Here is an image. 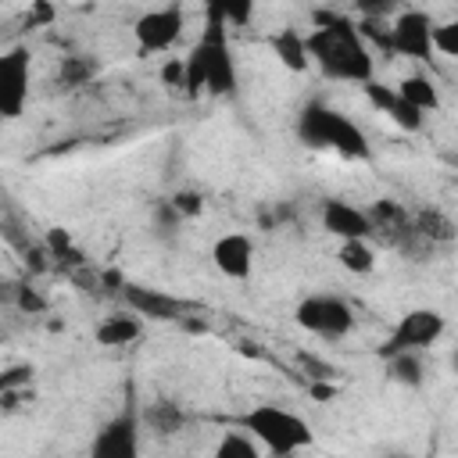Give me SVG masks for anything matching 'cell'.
Returning a JSON list of instances; mask_svg holds the SVG:
<instances>
[{"mask_svg": "<svg viewBox=\"0 0 458 458\" xmlns=\"http://www.w3.org/2000/svg\"><path fill=\"white\" fill-rule=\"evenodd\" d=\"M122 301L125 308L143 318V322H182L186 315H193L197 308L175 293H165L157 286H143V283H125L122 290Z\"/></svg>", "mask_w": 458, "mask_h": 458, "instance_id": "11", "label": "cell"}, {"mask_svg": "<svg viewBox=\"0 0 458 458\" xmlns=\"http://www.w3.org/2000/svg\"><path fill=\"white\" fill-rule=\"evenodd\" d=\"M433 29H437V21H433L422 7L397 11L394 21H390L394 54H397V57H408V61H429V57L437 54V50H433Z\"/></svg>", "mask_w": 458, "mask_h": 458, "instance_id": "10", "label": "cell"}, {"mask_svg": "<svg viewBox=\"0 0 458 458\" xmlns=\"http://www.w3.org/2000/svg\"><path fill=\"white\" fill-rule=\"evenodd\" d=\"M268 47H272V54L279 57V64H283L286 72H308V68H311L308 36H304L301 29H293V25L276 29V32L268 36Z\"/></svg>", "mask_w": 458, "mask_h": 458, "instance_id": "17", "label": "cell"}, {"mask_svg": "<svg viewBox=\"0 0 458 458\" xmlns=\"http://www.w3.org/2000/svg\"><path fill=\"white\" fill-rule=\"evenodd\" d=\"M186 29V11L179 4H165V7H154V11H143L132 25V36H136V50L140 54H161V50H172L179 43Z\"/></svg>", "mask_w": 458, "mask_h": 458, "instance_id": "9", "label": "cell"}, {"mask_svg": "<svg viewBox=\"0 0 458 458\" xmlns=\"http://www.w3.org/2000/svg\"><path fill=\"white\" fill-rule=\"evenodd\" d=\"M14 304H18V311H25V315H39V311H47V301H43L32 286H14Z\"/></svg>", "mask_w": 458, "mask_h": 458, "instance_id": "30", "label": "cell"}, {"mask_svg": "<svg viewBox=\"0 0 458 458\" xmlns=\"http://www.w3.org/2000/svg\"><path fill=\"white\" fill-rule=\"evenodd\" d=\"M233 426L250 433L276 458H290L315 444V429L308 426V419L290 408H279V404H254L243 415H236Z\"/></svg>", "mask_w": 458, "mask_h": 458, "instance_id": "3", "label": "cell"}, {"mask_svg": "<svg viewBox=\"0 0 458 458\" xmlns=\"http://www.w3.org/2000/svg\"><path fill=\"white\" fill-rule=\"evenodd\" d=\"M447 329L444 311L437 308H411L408 315H401V322L390 329V336L376 347V358H397V354H426Z\"/></svg>", "mask_w": 458, "mask_h": 458, "instance_id": "6", "label": "cell"}, {"mask_svg": "<svg viewBox=\"0 0 458 458\" xmlns=\"http://www.w3.org/2000/svg\"><path fill=\"white\" fill-rule=\"evenodd\" d=\"M297 140L311 150H333L340 157H351V161H369L372 157V147L361 132V125L354 118H347L344 111L322 104V100H308L297 114Z\"/></svg>", "mask_w": 458, "mask_h": 458, "instance_id": "2", "label": "cell"}, {"mask_svg": "<svg viewBox=\"0 0 458 458\" xmlns=\"http://www.w3.org/2000/svg\"><path fill=\"white\" fill-rule=\"evenodd\" d=\"M297 365L304 369V376L308 379H315V383H322V379H333L336 376V365H329L326 358H318V354H311V351H301L297 354Z\"/></svg>", "mask_w": 458, "mask_h": 458, "instance_id": "27", "label": "cell"}, {"mask_svg": "<svg viewBox=\"0 0 458 458\" xmlns=\"http://www.w3.org/2000/svg\"><path fill=\"white\" fill-rule=\"evenodd\" d=\"M433 50L444 57H458V14L433 29Z\"/></svg>", "mask_w": 458, "mask_h": 458, "instance_id": "26", "label": "cell"}, {"mask_svg": "<svg viewBox=\"0 0 458 458\" xmlns=\"http://www.w3.org/2000/svg\"><path fill=\"white\" fill-rule=\"evenodd\" d=\"M47 21H54V7L50 4H32L29 7V29L32 25H47Z\"/></svg>", "mask_w": 458, "mask_h": 458, "instance_id": "33", "label": "cell"}, {"mask_svg": "<svg viewBox=\"0 0 458 458\" xmlns=\"http://www.w3.org/2000/svg\"><path fill=\"white\" fill-rule=\"evenodd\" d=\"M215 458H265L261 454V444L250 437V433H243V429H225L222 437H218V444H215Z\"/></svg>", "mask_w": 458, "mask_h": 458, "instance_id": "24", "label": "cell"}, {"mask_svg": "<svg viewBox=\"0 0 458 458\" xmlns=\"http://www.w3.org/2000/svg\"><path fill=\"white\" fill-rule=\"evenodd\" d=\"M369 225H372V243H379V247H386V250H401V254H408V258H422V254H429V247L419 240V233H415V218H411V211L401 204V200H394V197H379V200H372L369 208Z\"/></svg>", "mask_w": 458, "mask_h": 458, "instance_id": "5", "label": "cell"}, {"mask_svg": "<svg viewBox=\"0 0 458 458\" xmlns=\"http://www.w3.org/2000/svg\"><path fill=\"white\" fill-rule=\"evenodd\" d=\"M318 222L333 240H372V225H369V211L344 200V197H326L318 208Z\"/></svg>", "mask_w": 458, "mask_h": 458, "instance_id": "13", "label": "cell"}, {"mask_svg": "<svg viewBox=\"0 0 458 458\" xmlns=\"http://www.w3.org/2000/svg\"><path fill=\"white\" fill-rule=\"evenodd\" d=\"M451 369H454V372H458V347H454V351H451Z\"/></svg>", "mask_w": 458, "mask_h": 458, "instance_id": "35", "label": "cell"}, {"mask_svg": "<svg viewBox=\"0 0 458 458\" xmlns=\"http://www.w3.org/2000/svg\"><path fill=\"white\" fill-rule=\"evenodd\" d=\"M161 82L168 89H186V61L182 57H172L161 64Z\"/></svg>", "mask_w": 458, "mask_h": 458, "instance_id": "29", "label": "cell"}, {"mask_svg": "<svg viewBox=\"0 0 458 458\" xmlns=\"http://www.w3.org/2000/svg\"><path fill=\"white\" fill-rule=\"evenodd\" d=\"M386 458H408V454H386Z\"/></svg>", "mask_w": 458, "mask_h": 458, "instance_id": "36", "label": "cell"}, {"mask_svg": "<svg viewBox=\"0 0 458 458\" xmlns=\"http://www.w3.org/2000/svg\"><path fill=\"white\" fill-rule=\"evenodd\" d=\"M293 322L322 340H344L354 329V308L336 293H308L293 308Z\"/></svg>", "mask_w": 458, "mask_h": 458, "instance_id": "7", "label": "cell"}, {"mask_svg": "<svg viewBox=\"0 0 458 458\" xmlns=\"http://www.w3.org/2000/svg\"><path fill=\"white\" fill-rule=\"evenodd\" d=\"M140 333H143V318H136V315H107L97 326L93 336H97L100 347H125V344L140 340Z\"/></svg>", "mask_w": 458, "mask_h": 458, "instance_id": "20", "label": "cell"}, {"mask_svg": "<svg viewBox=\"0 0 458 458\" xmlns=\"http://www.w3.org/2000/svg\"><path fill=\"white\" fill-rule=\"evenodd\" d=\"M361 89H365L369 104H372V107H379V111H383L394 125H401L404 132H419V129L426 125V114H422L419 107H411V104L397 93V86L390 89V86H383V82H376V79H372V82H365Z\"/></svg>", "mask_w": 458, "mask_h": 458, "instance_id": "15", "label": "cell"}, {"mask_svg": "<svg viewBox=\"0 0 458 458\" xmlns=\"http://www.w3.org/2000/svg\"><path fill=\"white\" fill-rule=\"evenodd\" d=\"M204 57V72H208V97H233L240 86L236 75V57H233V43H229V21L222 14V4H208V21L193 43Z\"/></svg>", "mask_w": 458, "mask_h": 458, "instance_id": "4", "label": "cell"}, {"mask_svg": "<svg viewBox=\"0 0 458 458\" xmlns=\"http://www.w3.org/2000/svg\"><path fill=\"white\" fill-rule=\"evenodd\" d=\"M32 365H14V369H7L4 376H0V390H29V383H32Z\"/></svg>", "mask_w": 458, "mask_h": 458, "instance_id": "31", "label": "cell"}, {"mask_svg": "<svg viewBox=\"0 0 458 458\" xmlns=\"http://www.w3.org/2000/svg\"><path fill=\"white\" fill-rule=\"evenodd\" d=\"M397 93H401L411 107H419L422 114L440 111V89H437V82H433L429 75H404V79L397 82Z\"/></svg>", "mask_w": 458, "mask_h": 458, "instance_id": "21", "label": "cell"}, {"mask_svg": "<svg viewBox=\"0 0 458 458\" xmlns=\"http://www.w3.org/2000/svg\"><path fill=\"white\" fill-rule=\"evenodd\" d=\"M179 326H182L186 333H208V322H204V318H197V315H186Z\"/></svg>", "mask_w": 458, "mask_h": 458, "instance_id": "34", "label": "cell"}, {"mask_svg": "<svg viewBox=\"0 0 458 458\" xmlns=\"http://www.w3.org/2000/svg\"><path fill=\"white\" fill-rule=\"evenodd\" d=\"M140 433L143 419L136 404H125L118 415H111L89 440V458H140Z\"/></svg>", "mask_w": 458, "mask_h": 458, "instance_id": "8", "label": "cell"}, {"mask_svg": "<svg viewBox=\"0 0 458 458\" xmlns=\"http://www.w3.org/2000/svg\"><path fill=\"white\" fill-rule=\"evenodd\" d=\"M29 104V50L11 47L0 57V114L14 122Z\"/></svg>", "mask_w": 458, "mask_h": 458, "instance_id": "12", "label": "cell"}, {"mask_svg": "<svg viewBox=\"0 0 458 458\" xmlns=\"http://www.w3.org/2000/svg\"><path fill=\"white\" fill-rule=\"evenodd\" d=\"M150 225L161 240H172L179 229H182V215L172 208V200H157L154 211H150Z\"/></svg>", "mask_w": 458, "mask_h": 458, "instance_id": "25", "label": "cell"}, {"mask_svg": "<svg viewBox=\"0 0 458 458\" xmlns=\"http://www.w3.org/2000/svg\"><path fill=\"white\" fill-rule=\"evenodd\" d=\"M97 72H100L97 57H89V54H68V57H61V61H57L54 82H57V89H61V93H72V89H82L86 82H93V79H97Z\"/></svg>", "mask_w": 458, "mask_h": 458, "instance_id": "19", "label": "cell"}, {"mask_svg": "<svg viewBox=\"0 0 458 458\" xmlns=\"http://www.w3.org/2000/svg\"><path fill=\"white\" fill-rule=\"evenodd\" d=\"M315 29L308 32V54L311 61L318 64V72L326 79H336V82H372V50L369 43L361 39L358 32V21L340 14V11H315L311 14Z\"/></svg>", "mask_w": 458, "mask_h": 458, "instance_id": "1", "label": "cell"}, {"mask_svg": "<svg viewBox=\"0 0 458 458\" xmlns=\"http://www.w3.org/2000/svg\"><path fill=\"white\" fill-rule=\"evenodd\" d=\"M168 200H172V208L182 215V222H190V218H197V215L204 211V197H200L197 190H175Z\"/></svg>", "mask_w": 458, "mask_h": 458, "instance_id": "28", "label": "cell"}, {"mask_svg": "<svg viewBox=\"0 0 458 458\" xmlns=\"http://www.w3.org/2000/svg\"><path fill=\"white\" fill-rule=\"evenodd\" d=\"M336 261L354 276H369L376 268V243L372 240H344L336 247Z\"/></svg>", "mask_w": 458, "mask_h": 458, "instance_id": "23", "label": "cell"}, {"mask_svg": "<svg viewBox=\"0 0 458 458\" xmlns=\"http://www.w3.org/2000/svg\"><path fill=\"white\" fill-rule=\"evenodd\" d=\"M140 419H143L147 433H154V437H161V440L182 433V426H186V411H182V404H179V401H168V397H154V401H147V404L140 408Z\"/></svg>", "mask_w": 458, "mask_h": 458, "instance_id": "18", "label": "cell"}, {"mask_svg": "<svg viewBox=\"0 0 458 458\" xmlns=\"http://www.w3.org/2000/svg\"><path fill=\"white\" fill-rule=\"evenodd\" d=\"M383 369H386V379H390L394 386L419 390V386L426 383V361H422V354H397V358H386Z\"/></svg>", "mask_w": 458, "mask_h": 458, "instance_id": "22", "label": "cell"}, {"mask_svg": "<svg viewBox=\"0 0 458 458\" xmlns=\"http://www.w3.org/2000/svg\"><path fill=\"white\" fill-rule=\"evenodd\" d=\"M411 218H415L419 240H422L429 250L451 247V243L458 240V222H454L444 208H419V211H411Z\"/></svg>", "mask_w": 458, "mask_h": 458, "instance_id": "16", "label": "cell"}, {"mask_svg": "<svg viewBox=\"0 0 458 458\" xmlns=\"http://www.w3.org/2000/svg\"><path fill=\"white\" fill-rule=\"evenodd\" d=\"M211 265L225 279H250L254 272V240L247 233H225L211 243Z\"/></svg>", "mask_w": 458, "mask_h": 458, "instance_id": "14", "label": "cell"}, {"mask_svg": "<svg viewBox=\"0 0 458 458\" xmlns=\"http://www.w3.org/2000/svg\"><path fill=\"white\" fill-rule=\"evenodd\" d=\"M222 14H225V21H229V29L233 25H247L250 21V14H254V4H222Z\"/></svg>", "mask_w": 458, "mask_h": 458, "instance_id": "32", "label": "cell"}]
</instances>
